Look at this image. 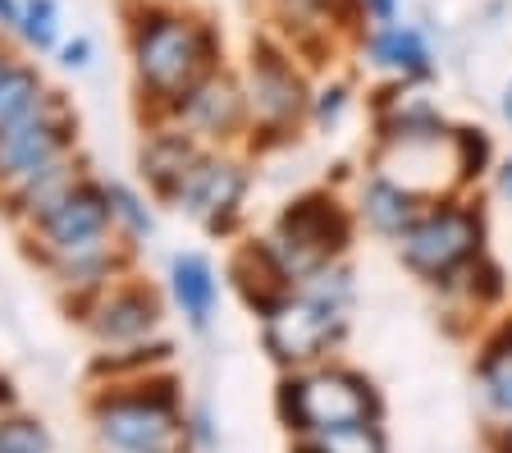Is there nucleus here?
<instances>
[{
  "label": "nucleus",
  "instance_id": "15",
  "mask_svg": "<svg viewBox=\"0 0 512 453\" xmlns=\"http://www.w3.org/2000/svg\"><path fill=\"white\" fill-rule=\"evenodd\" d=\"M371 60L380 69H394V74H426L430 69L426 37L416 33V28H403V23H380V28H375Z\"/></svg>",
  "mask_w": 512,
  "mask_h": 453
},
{
  "label": "nucleus",
  "instance_id": "26",
  "mask_svg": "<svg viewBox=\"0 0 512 453\" xmlns=\"http://www.w3.org/2000/svg\"><path fill=\"white\" fill-rule=\"evenodd\" d=\"M503 110H508V119H512V87H508V97H503Z\"/></svg>",
  "mask_w": 512,
  "mask_h": 453
},
{
  "label": "nucleus",
  "instance_id": "23",
  "mask_svg": "<svg viewBox=\"0 0 512 453\" xmlns=\"http://www.w3.org/2000/svg\"><path fill=\"white\" fill-rule=\"evenodd\" d=\"M55 51H60L64 69H87L92 65V55H96V46H92V37H74V42H60Z\"/></svg>",
  "mask_w": 512,
  "mask_h": 453
},
{
  "label": "nucleus",
  "instance_id": "6",
  "mask_svg": "<svg viewBox=\"0 0 512 453\" xmlns=\"http://www.w3.org/2000/svg\"><path fill=\"white\" fill-rule=\"evenodd\" d=\"M115 225L110 220V197L106 188L96 184H69L42 216H32V229L42 238V248H51L55 257H69V252H83L106 243V229Z\"/></svg>",
  "mask_w": 512,
  "mask_h": 453
},
{
  "label": "nucleus",
  "instance_id": "8",
  "mask_svg": "<svg viewBox=\"0 0 512 453\" xmlns=\"http://www.w3.org/2000/svg\"><path fill=\"white\" fill-rule=\"evenodd\" d=\"M476 238H480V229L467 211H435L421 225H407L403 257L416 270H426V275H444V270H453L458 261L471 257Z\"/></svg>",
  "mask_w": 512,
  "mask_h": 453
},
{
  "label": "nucleus",
  "instance_id": "5",
  "mask_svg": "<svg viewBox=\"0 0 512 453\" xmlns=\"http://www.w3.org/2000/svg\"><path fill=\"white\" fill-rule=\"evenodd\" d=\"M334 335H339V298H330V289L284 298L266 312V348L279 362H311Z\"/></svg>",
  "mask_w": 512,
  "mask_h": 453
},
{
  "label": "nucleus",
  "instance_id": "1",
  "mask_svg": "<svg viewBox=\"0 0 512 453\" xmlns=\"http://www.w3.org/2000/svg\"><path fill=\"white\" fill-rule=\"evenodd\" d=\"M128 55L142 92L170 106L215 69V33L211 23L188 10L142 5L128 19Z\"/></svg>",
  "mask_w": 512,
  "mask_h": 453
},
{
  "label": "nucleus",
  "instance_id": "14",
  "mask_svg": "<svg viewBox=\"0 0 512 453\" xmlns=\"http://www.w3.org/2000/svg\"><path fill=\"white\" fill-rule=\"evenodd\" d=\"M170 289H174L179 312L202 330L215 312V298H220V284H215L211 261L197 257V252H179V257L170 261Z\"/></svg>",
  "mask_w": 512,
  "mask_h": 453
},
{
  "label": "nucleus",
  "instance_id": "12",
  "mask_svg": "<svg viewBox=\"0 0 512 453\" xmlns=\"http://www.w3.org/2000/svg\"><path fill=\"white\" fill-rule=\"evenodd\" d=\"M247 97H252V110L266 119V124H288V119L302 110L298 78L270 51L252 55V92H247Z\"/></svg>",
  "mask_w": 512,
  "mask_h": 453
},
{
  "label": "nucleus",
  "instance_id": "7",
  "mask_svg": "<svg viewBox=\"0 0 512 453\" xmlns=\"http://www.w3.org/2000/svg\"><path fill=\"white\" fill-rule=\"evenodd\" d=\"M288 417L298 421L302 431H334V426H352V421L371 417V389L357 376H343V371H320V376L293 380L284 394Z\"/></svg>",
  "mask_w": 512,
  "mask_h": 453
},
{
  "label": "nucleus",
  "instance_id": "19",
  "mask_svg": "<svg viewBox=\"0 0 512 453\" xmlns=\"http://www.w3.org/2000/svg\"><path fill=\"white\" fill-rule=\"evenodd\" d=\"M311 453H384V440L375 435V426L352 421V426L320 431V440H316V449H311Z\"/></svg>",
  "mask_w": 512,
  "mask_h": 453
},
{
  "label": "nucleus",
  "instance_id": "3",
  "mask_svg": "<svg viewBox=\"0 0 512 453\" xmlns=\"http://www.w3.org/2000/svg\"><path fill=\"white\" fill-rule=\"evenodd\" d=\"M69 142H74V119L55 97L46 106H37L32 115L5 124L0 129V188H14L28 174L64 161Z\"/></svg>",
  "mask_w": 512,
  "mask_h": 453
},
{
  "label": "nucleus",
  "instance_id": "4",
  "mask_svg": "<svg viewBox=\"0 0 512 453\" xmlns=\"http://www.w3.org/2000/svg\"><path fill=\"white\" fill-rule=\"evenodd\" d=\"M343 238H348L343 216L330 202L311 197V202H298L279 220V234L270 238L266 248L275 252V261L288 270V280H298V275H316V270L343 248Z\"/></svg>",
  "mask_w": 512,
  "mask_h": 453
},
{
  "label": "nucleus",
  "instance_id": "25",
  "mask_svg": "<svg viewBox=\"0 0 512 453\" xmlns=\"http://www.w3.org/2000/svg\"><path fill=\"white\" fill-rule=\"evenodd\" d=\"M366 5H371V14L380 23H394V0H366Z\"/></svg>",
  "mask_w": 512,
  "mask_h": 453
},
{
  "label": "nucleus",
  "instance_id": "11",
  "mask_svg": "<svg viewBox=\"0 0 512 453\" xmlns=\"http://www.w3.org/2000/svg\"><path fill=\"white\" fill-rule=\"evenodd\" d=\"M170 110L179 115L183 133H229L238 124V115H243V92L234 87V78L211 69L179 101H170Z\"/></svg>",
  "mask_w": 512,
  "mask_h": 453
},
{
  "label": "nucleus",
  "instance_id": "16",
  "mask_svg": "<svg viewBox=\"0 0 512 453\" xmlns=\"http://www.w3.org/2000/svg\"><path fill=\"white\" fill-rule=\"evenodd\" d=\"M46 101H51V92H46L42 74L32 65L10 60V65L0 69V129L14 124V119H23V115H32V110L46 106Z\"/></svg>",
  "mask_w": 512,
  "mask_h": 453
},
{
  "label": "nucleus",
  "instance_id": "28",
  "mask_svg": "<svg viewBox=\"0 0 512 453\" xmlns=\"http://www.w3.org/2000/svg\"><path fill=\"white\" fill-rule=\"evenodd\" d=\"M503 184H508V193H512V165H508V174H503Z\"/></svg>",
  "mask_w": 512,
  "mask_h": 453
},
{
  "label": "nucleus",
  "instance_id": "10",
  "mask_svg": "<svg viewBox=\"0 0 512 453\" xmlns=\"http://www.w3.org/2000/svg\"><path fill=\"white\" fill-rule=\"evenodd\" d=\"M160 321V307L151 298V289L124 284V289H106L96 298L92 312V335L101 344H138L142 335H151Z\"/></svg>",
  "mask_w": 512,
  "mask_h": 453
},
{
  "label": "nucleus",
  "instance_id": "21",
  "mask_svg": "<svg viewBox=\"0 0 512 453\" xmlns=\"http://www.w3.org/2000/svg\"><path fill=\"white\" fill-rule=\"evenodd\" d=\"M106 197H110V220H124L133 238H147V234H151V216L142 211L138 193H128L124 184H110Z\"/></svg>",
  "mask_w": 512,
  "mask_h": 453
},
{
  "label": "nucleus",
  "instance_id": "24",
  "mask_svg": "<svg viewBox=\"0 0 512 453\" xmlns=\"http://www.w3.org/2000/svg\"><path fill=\"white\" fill-rule=\"evenodd\" d=\"M23 14V0H0V33H14Z\"/></svg>",
  "mask_w": 512,
  "mask_h": 453
},
{
  "label": "nucleus",
  "instance_id": "18",
  "mask_svg": "<svg viewBox=\"0 0 512 453\" xmlns=\"http://www.w3.org/2000/svg\"><path fill=\"white\" fill-rule=\"evenodd\" d=\"M366 216L380 229H389V234H403V229L412 225V193H403V188L389 184V179H375V184L366 188Z\"/></svg>",
  "mask_w": 512,
  "mask_h": 453
},
{
  "label": "nucleus",
  "instance_id": "22",
  "mask_svg": "<svg viewBox=\"0 0 512 453\" xmlns=\"http://www.w3.org/2000/svg\"><path fill=\"white\" fill-rule=\"evenodd\" d=\"M485 389H490V399L494 408L512 412V348H503V353H494L490 362H485Z\"/></svg>",
  "mask_w": 512,
  "mask_h": 453
},
{
  "label": "nucleus",
  "instance_id": "20",
  "mask_svg": "<svg viewBox=\"0 0 512 453\" xmlns=\"http://www.w3.org/2000/svg\"><path fill=\"white\" fill-rule=\"evenodd\" d=\"M46 426L32 417H5L0 421V453H46Z\"/></svg>",
  "mask_w": 512,
  "mask_h": 453
},
{
  "label": "nucleus",
  "instance_id": "2",
  "mask_svg": "<svg viewBox=\"0 0 512 453\" xmlns=\"http://www.w3.org/2000/svg\"><path fill=\"white\" fill-rule=\"evenodd\" d=\"M92 417L110 453H179L183 426L174 394H106Z\"/></svg>",
  "mask_w": 512,
  "mask_h": 453
},
{
  "label": "nucleus",
  "instance_id": "9",
  "mask_svg": "<svg viewBox=\"0 0 512 453\" xmlns=\"http://www.w3.org/2000/svg\"><path fill=\"white\" fill-rule=\"evenodd\" d=\"M238 197H243V170H238L234 161H211V156H202V161L188 170V179L179 184L174 202H179L188 216L202 220V225L220 229L224 220L234 216Z\"/></svg>",
  "mask_w": 512,
  "mask_h": 453
},
{
  "label": "nucleus",
  "instance_id": "29",
  "mask_svg": "<svg viewBox=\"0 0 512 453\" xmlns=\"http://www.w3.org/2000/svg\"><path fill=\"white\" fill-rule=\"evenodd\" d=\"M503 453H512V435H508V444H503Z\"/></svg>",
  "mask_w": 512,
  "mask_h": 453
},
{
  "label": "nucleus",
  "instance_id": "17",
  "mask_svg": "<svg viewBox=\"0 0 512 453\" xmlns=\"http://www.w3.org/2000/svg\"><path fill=\"white\" fill-rule=\"evenodd\" d=\"M19 42L28 51L46 55L60 46V0H23V14H19Z\"/></svg>",
  "mask_w": 512,
  "mask_h": 453
},
{
  "label": "nucleus",
  "instance_id": "27",
  "mask_svg": "<svg viewBox=\"0 0 512 453\" xmlns=\"http://www.w3.org/2000/svg\"><path fill=\"white\" fill-rule=\"evenodd\" d=\"M5 65H10V51H5V46H0V69H5Z\"/></svg>",
  "mask_w": 512,
  "mask_h": 453
},
{
  "label": "nucleus",
  "instance_id": "13",
  "mask_svg": "<svg viewBox=\"0 0 512 453\" xmlns=\"http://www.w3.org/2000/svg\"><path fill=\"white\" fill-rule=\"evenodd\" d=\"M202 161V151H197V142H192V133L183 129H170V133H156V138L142 147V174H147L151 184H156L160 197L179 193V184L188 179V170Z\"/></svg>",
  "mask_w": 512,
  "mask_h": 453
}]
</instances>
